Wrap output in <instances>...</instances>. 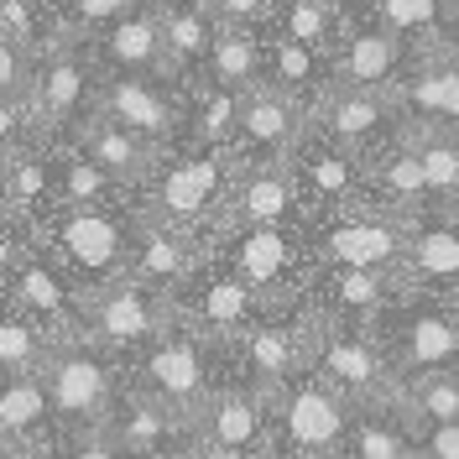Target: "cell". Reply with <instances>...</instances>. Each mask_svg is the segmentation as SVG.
<instances>
[{
	"mask_svg": "<svg viewBox=\"0 0 459 459\" xmlns=\"http://www.w3.org/2000/svg\"><path fill=\"white\" fill-rule=\"evenodd\" d=\"M31 131H37V120H31L27 94H16V100L0 94V157H11V152L31 146Z\"/></svg>",
	"mask_w": 459,
	"mask_h": 459,
	"instance_id": "cell-40",
	"label": "cell"
},
{
	"mask_svg": "<svg viewBox=\"0 0 459 459\" xmlns=\"http://www.w3.org/2000/svg\"><path fill=\"white\" fill-rule=\"evenodd\" d=\"M392 100H397L402 120L412 115V126H429V131L459 136V57H444L438 42L423 48L418 63L397 79Z\"/></svg>",
	"mask_w": 459,
	"mask_h": 459,
	"instance_id": "cell-21",
	"label": "cell"
},
{
	"mask_svg": "<svg viewBox=\"0 0 459 459\" xmlns=\"http://www.w3.org/2000/svg\"><path fill=\"white\" fill-rule=\"evenodd\" d=\"M172 324V303L162 287L136 282L131 272L115 277V282L84 292L79 303V334L94 340L100 350H110L115 360L120 355H136L142 344H152L162 329Z\"/></svg>",
	"mask_w": 459,
	"mask_h": 459,
	"instance_id": "cell-8",
	"label": "cell"
},
{
	"mask_svg": "<svg viewBox=\"0 0 459 459\" xmlns=\"http://www.w3.org/2000/svg\"><path fill=\"white\" fill-rule=\"evenodd\" d=\"M407 282L423 287V292H455L459 287V225L444 214H412L407 230Z\"/></svg>",
	"mask_w": 459,
	"mask_h": 459,
	"instance_id": "cell-26",
	"label": "cell"
},
{
	"mask_svg": "<svg viewBox=\"0 0 459 459\" xmlns=\"http://www.w3.org/2000/svg\"><path fill=\"white\" fill-rule=\"evenodd\" d=\"M53 344V329H42L37 318L16 314L0 303V376H22V371H37L42 355Z\"/></svg>",
	"mask_w": 459,
	"mask_h": 459,
	"instance_id": "cell-37",
	"label": "cell"
},
{
	"mask_svg": "<svg viewBox=\"0 0 459 459\" xmlns=\"http://www.w3.org/2000/svg\"><path fill=\"white\" fill-rule=\"evenodd\" d=\"M0 459H22V455H16V449H11V444H5V438H0Z\"/></svg>",
	"mask_w": 459,
	"mask_h": 459,
	"instance_id": "cell-47",
	"label": "cell"
},
{
	"mask_svg": "<svg viewBox=\"0 0 459 459\" xmlns=\"http://www.w3.org/2000/svg\"><path fill=\"white\" fill-rule=\"evenodd\" d=\"M397 126H402V110H397L392 94H371V89H329V100L318 105L308 131H318L324 142L344 146V152L366 168L376 152L397 136Z\"/></svg>",
	"mask_w": 459,
	"mask_h": 459,
	"instance_id": "cell-12",
	"label": "cell"
},
{
	"mask_svg": "<svg viewBox=\"0 0 459 459\" xmlns=\"http://www.w3.org/2000/svg\"><path fill=\"white\" fill-rule=\"evenodd\" d=\"M402 131H407V120H402ZM407 142H412L418 162H423L429 204H438V209L455 204L459 209V136H449V131H429V126H412Z\"/></svg>",
	"mask_w": 459,
	"mask_h": 459,
	"instance_id": "cell-35",
	"label": "cell"
},
{
	"mask_svg": "<svg viewBox=\"0 0 459 459\" xmlns=\"http://www.w3.org/2000/svg\"><path fill=\"white\" fill-rule=\"evenodd\" d=\"M199 84L230 89V94H246L251 84H261V27H225L220 22Z\"/></svg>",
	"mask_w": 459,
	"mask_h": 459,
	"instance_id": "cell-28",
	"label": "cell"
},
{
	"mask_svg": "<svg viewBox=\"0 0 459 459\" xmlns=\"http://www.w3.org/2000/svg\"><path fill=\"white\" fill-rule=\"evenodd\" d=\"M53 204H63V209H120V188L84 152H74V142H63L53 162Z\"/></svg>",
	"mask_w": 459,
	"mask_h": 459,
	"instance_id": "cell-32",
	"label": "cell"
},
{
	"mask_svg": "<svg viewBox=\"0 0 459 459\" xmlns=\"http://www.w3.org/2000/svg\"><path fill=\"white\" fill-rule=\"evenodd\" d=\"M194 438L199 444H220V449H266L272 438V402L251 392V386H214L209 402L194 418Z\"/></svg>",
	"mask_w": 459,
	"mask_h": 459,
	"instance_id": "cell-23",
	"label": "cell"
},
{
	"mask_svg": "<svg viewBox=\"0 0 459 459\" xmlns=\"http://www.w3.org/2000/svg\"><path fill=\"white\" fill-rule=\"evenodd\" d=\"M209 235L199 240V230H178V225H152V220H136V240H131V277L146 287H172L183 282L204 256H209Z\"/></svg>",
	"mask_w": 459,
	"mask_h": 459,
	"instance_id": "cell-24",
	"label": "cell"
},
{
	"mask_svg": "<svg viewBox=\"0 0 459 459\" xmlns=\"http://www.w3.org/2000/svg\"><path fill=\"white\" fill-rule=\"evenodd\" d=\"M340 459H412V438L392 407H355Z\"/></svg>",
	"mask_w": 459,
	"mask_h": 459,
	"instance_id": "cell-33",
	"label": "cell"
},
{
	"mask_svg": "<svg viewBox=\"0 0 459 459\" xmlns=\"http://www.w3.org/2000/svg\"><path fill=\"white\" fill-rule=\"evenodd\" d=\"M246 157L235 146H188V157H162L157 178L146 183V209L142 220L152 225H178V230H204L214 220V209L225 204L230 183L240 178Z\"/></svg>",
	"mask_w": 459,
	"mask_h": 459,
	"instance_id": "cell-3",
	"label": "cell"
},
{
	"mask_svg": "<svg viewBox=\"0 0 459 459\" xmlns=\"http://www.w3.org/2000/svg\"><path fill=\"white\" fill-rule=\"evenodd\" d=\"M412 459H418V455H412Z\"/></svg>",
	"mask_w": 459,
	"mask_h": 459,
	"instance_id": "cell-51",
	"label": "cell"
},
{
	"mask_svg": "<svg viewBox=\"0 0 459 459\" xmlns=\"http://www.w3.org/2000/svg\"><path fill=\"white\" fill-rule=\"evenodd\" d=\"M360 5H376V0H340V11H344V22H350V16H360Z\"/></svg>",
	"mask_w": 459,
	"mask_h": 459,
	"instance_id": "cell-45",
	"label": "cell"
},
{
	"mask_svg": "<svg viewBox=\"0 0 459 459\" xmlns=\"http://www.w3.org/2000/svg\"><path fill=\"white\" fill-rule=\"evenodd\" d=\"M209 355H214V340H199L194 329L168 324L152 344L136 350V376H131V381L142 386L146 397H157L183 429L194 433L199 407L209 402V392L220 386L214 371H209Z\"/></svg>",
	"mask_w": 459,
	"mask_h": 459,
	"instance_id": "cell-7",
	"label": "cell"
},
{
	"mask_svg": "<svg viewBox=\"0 0 459 459\" xmlns=\"http://www.w3.org/2000/svg\"><path fill=\"white\" fill-rule=\"evenodd\" d=\"M27 105L37 131H48V136L74 131L94 110V57H84L74 42H57L48 53H37Z\"/></svg>",
	"mask_w": 459,
	"mask_h": 459,
	"instance_id": "cell-10",
	"label": "cell"
},
{
	"mask_svg": "<svg viewBox=\"0 0 459 459\" xmlns=\"http://www.w3.org/2000/svg\"><path fill=\"white\" fill-rule=\"evenodd\" d=\"M100 429L110 433V444H120L131 459H178L183 444L194 438L162 402L146 397L136 381H120V392H115Z\"/></svg>",
	"mask_w": 459,
	"mask_h": 459,
	"instance_id": "cell-17",
	"label": "cell"
},
{
	"mask_svg": "<svg viewBox=\"0 0 459 459\" xmlns=\"http://www.w3.org/2000/svg\"><path fill=\"white\" fill-rule=\"evenodd\" d=\"M0 183H5V209H11V220H31V214H42V204L53 194V157L22 146V152L0 157Z\"/></svg>",
	"mask_w": 459,
	"mask_h": 459,
	"instance_id": "cell-36",
	"label": "cell"
},
{
	"mask_svg": "<svg viewBox=\"0 0 459 459\" xmlns=\"http://www.w3.org/2000/svg\"><path fill=\"white\" fill-rule=\"evenodd\" d=\"M48 455L53 459H131L120 444H110L105 429H57Z\"/></svg>",
	"mask_w": 459,
	"mask_h": 459,
	"instance_id": "cell-38",
	"label": "cell"
},
{
	"mask_svg": "<svg viewBox=\"0 0 459 459\" xmlns=\"http://www.w3.org/2000/svg\"><path fill=\"white\" fill-rule=\"evenodd\" d=\"M287 168L298 178V194L303 204H324V214H334V209H350V204H366V168L344 152V146L324 142L318 131H308L303 142L292 146V157H287Z\"/></svg>",
	"mask_w": 459,
	"mask_h": 459,
	"instance_id": "cell-20",
	"label": "cell"
},
{
	"mask_svg": "<svg viewBox=\"0 0 459 459\" xmlns=\"http://www.w3.org/2000/svg\"><path fill=\"white\" fill-rule=\"evenodd\" d=\"M308 136V115L298 100H287L282 89H272L266 79L240 94L235 110V152L246 162H287L292 146Z\"/></svg>",
	"mask_w": 459,
	"mask_h": 459,
	"instance_id": "cell-14",
	"label": "cell"
},
{
	"mask_svg": "<svg viewBox=\"0 0 459 459\" xmlns=\"http://www.w3.org/2000/svg\"><path fill=\"white\" fill-rule=\"evenodd\" d=\"M178 459H261V455L256 449H220V444H199V438H188Z\"/></svg>",
	"mask_w": 459,
	"mask_h": 459,
	"instance_id": "cell-44",
	"label": "cell"
},
{
	"mask_svg": "<svg viewBox=\"0 0 459 459\" xmlns=\"http://www.w3.org/2000/svg\"><path fill=\"white\" fill-rule=\"evenodd\" d=\"M0 303L5 308H16V314L37 318L42 329H79V303H84V292L68 282V272L57 266L48 251H37V240H31V251L16 261V272H11V282L0 287Z\"/></svg>",
	"mask_w": 459,
	"mask_h": 459,
	"instance_id": "cell-16",
	"label": "cell"
},
{
	"mask_svg": "<svg viewBox=\"0 0 459 459\" xmlns=\"http://www.w3.org/2000/svg\"><path fill=\"white\" fill-rule=\"evenodd\" d=\"M235 110H240V94L214 84H199L183 105V126H178V142L188 146H235Z\"/></svg>",
	"mask_w": 459,
	"mask_h": 459,
	"instance_id": "cell-34",
	"label": "cell"
},
{
	"mask_svg": "<svg viewBox=\"0 0 459 459\" xmlns=\"http://www.w3.org/2000/svg\"><path fill=\"white\" fill-rule=\"evenodd\" d=\"M314 287V308L318 318H334V324H376L407 292L402 272H360V266H329V272H308Z\"/></svg>",
	"mask_w": 459,
	"mask_h": 459,
	"instance_id": "cell-19",
	"label": "cell"
},
{
	"mask_svg": "<svg viewBox=\"0 0 459 459\" xmlns=\"http://www.w3.org/2000/svg\"><path fill=\"white\" fill-rule=\"evenodd\" d=\"M0 220H11V209H5V183H0Z\"/></svg>",
	"mask_w": 459,
	"mask_h": 459,
	"instance_id": "cell-48",
	"label": "cell"
},
{
	"mask_svg": "<svg viewBox=\"0 0 459 459\" xmlns=\"http://www.w3.org/2000/svg\"><path fill=\"white\" fill-rule=\"evenodd\" d=\"M344 22L334 5H318V0H277V11H272V22L261 31H272V37H282V42H298V48H308V53L329 57L334 53V42L344 37Z\"/></svg>",
	"mask_w": 459,
	"mask_h": 459,
	"instance_id": "cell-30",
	"label": "cell"
},
{
	"mask_svg": "<svg viewBox=\"0 0 459 459\" xmlns=\"http://www.w3.org/2000/svg\"><path fill=\"white\" fill-rule=\"evenodd\" d=\"M386 407L402 423H459V366L397 376V392Z\"/></svg>",
	"mask_w": 459,
	"mask_h": 459,
	"instance_id": "cell-29",
	"label": "cell"
},
{
	"mask_svg": "<svg viewBox=\"0 0 459 459\" xmlns=\"http://www.w3.org/2000/svg\"><path fill=\"white\" fill-rule=\"evenodd\" d=\"M22 459H53V455H48V449H42V455H22Z\"/></svg>",
	"mask_w": 459,
	"mask_h": 459,
	"instance_id": "cell-49",
	"label": "cell"
},
{
	"mask_svg": "<svg viewBox=\"0 0 459 459\" xmlns=\"http://www.w3.org/2000/svg\"><path fill=\"white\" fill-rule=\"evenodd\" d=\"M272 418L287 444V459H340L355 407L334 386H324L314 371H303L272 397Z\"/></svg>",
	"mask_w": 459,
	"mask_h": 459,
	"instance_id": "cell-9",
	"label": "cell"
},
{
	"mask_svg": "<svg viewBox=\"0 0 459 459\" xmlns=\"http://www.w3.org/2000/svg\"><path fill=\"white\" fill-rule=\"evenodd\" d=\"M209 256L225 266L230 277L256 292L261 314H277L282 298H303L308 287V251L303 240L292 235V225H240V230H225L214 235Z\"/></svg>",
	"mask_w": 459,
	"mask_h": 459,
	"instance_id": "cell-5",
	"label": "cell"
},
{
	"mask_svg": "<svg viewBox=\"0 0 459 459\" xmlns=\"http://www.w3.org/2000/svg\"><path fill=\"white\" fill-rule=\"evenodd\" d=\"M407 42H397L381 27H344V37L329 53V79L334 89H371V94H392L397 79L407 74Z\"/></svg>",
	"mask_w": 459,
	"mask_h": 459,
	"instance_id": "cell-22",
	"label": "cell"
},
{
	"mask_svg": "<svg viewBox=\"0 0 459 459\" xmlns=\"http://www.w3.org/2000/svg\"><path fill=\"white\" fill-rule=\"evenodd\" d=\"M407 230L412 220L381 204H350L324 214V225L308 230V272L329 266H360V272H402L407 266ZM407 277V272H402Z\"/></svg>",
	"mask_w": 459,
	"mask_h": 459,
	"instance_id": "cell-4",
	"label": "cell"
},
{
	"mask_svg": "<svg viewBox=\"0 0 459 459\" xmlns=\"http://www.w3.org/2000/svg\"><path fill=\"white\" fill-rule=\"evenodd\" d=\"M89 48H94V63L105 74H131V79H168V57H162V22H157V5L152 0H136L126 5L115 22L89 31Z\"/></svg>",
	"mask_w": 459,
	"mask_h": 459,
	"instance_id": "cell-15",
	"label": "cell"
},
{
	"mask_svg": "<svg viewBox=\"0 0 459 459\" xmlns=\"http://www.w3.org/2000/svg\"><path fill=\"white\" fill-rule=\"evenodd\" d=\"M152 5H209V0H152Z\"/></svg>",
	"mask_w": 459,
	"mask_h": 459,
	"instance_id": "cell-46",
	"label": "cell"
},
{
	"mask_svg": "<svg viewBox=\"0 0 459 459\" xmlns=\"http://www.w3.org/2000/svg\"><path fill=\"white\" fill-rule=\"evenodd\" d=\"M0 438H5L16 455H42V449H53L57 418H53V402L42 392V376L37 371L0 376Z\"/></svg>",
	"mask_w": 459,
	"mask_h": 459,
	"instance_id": "cell-25",
	"label": "cell"
},
{
	"mask_svg": "<svg viewBox=\"0 0 459 459\" xmlns=\"http://www.w3.org/2000/svg\"><path fill=\"white\" fill-rule=\"evenodd\" d=\"M68 136H74V152H84L120 194L146 188L157 178V168H162V157H168V146L146 142V136H136V131H126V126H115V120H105V115H94V110Z\"/></svg>",
	"mask_w": 459,
	"mask_h": 459,
	"instance_id": "cell-18",
	"label": "cell"
},
{
	"mask_svg": "<svg viewBox=\"0 0 459 459\" xmlns=\"http://www.w3.org/2000/svg\"><path fill=\"white\" fill-rule=\"evenodd\" d=\"M126 5H136V0H53V11H57V22H63V31H94V27H105V22H115Z\"/></svg>",
	"mask_w": 459,
	"mask_h": 459,
	"instance_id": "cell-39",
	"label": "cell"
},
{
	"mask_svg": "<svg viewBox=\"0 0 459 459\" xmlns=\"http://www.w3.org/2000/svg\"><path fill=\"white\" fill-rule=\"evenodd\" d=\"M31 251V220H0V287L11 282L16 261Z\"/></svg>",
	"mask_w": 459,
	"mask_h": 459,
	"instance_id": "cell-43",
	"label": "cell"
},
{
	"mask_svg": "<svg viewBox=\"0 0 459 459\" xmlns=\"http://www.w3.org/2000/svg\"><path fill=\"white\" fill-rule=\"evenodd\" d=\"M94 115H105L115 126L136 131L146 142L172 146L183 126V94L168 79H131V74H105V84L94 89Z\"/></svg>",
	"mask_w": 459,
	"mask_h": 459,
	"instance_id": "cell-13",
	"label": "cell"
},
{
	"mask_svg": "<svg viewBox=\"0 0 459 459\" xmlns=\"http://www.w3.org/2000/svg\"><path fill=\"white\" fill-rule=\"evenodd\" d=\"M418 459H459V423H407Z\"/></svg>",
	"mask_w": 459,
	"mask_h": 459,
	"instance_id": "cell-41",
	"label": "cell"
},
{
	"mask_svg": "<svg viewBox=\"0 0 459 459\" xmlns=\"http://www.w3.org/2000/svg\"><path fill=\"white\" fill-rule=\"evenodd\" d=\"M308 371L334 386L350 407H386L397 392V376L386 366L381 344L366 324H334L308 308Z\"/></svg>",
	"mask_w": 459,
	"mask_h": 459,
	"instance_id": "cell-6",
	"label": "cell"
},
{
	"mask_svg": "<svg viewBox=\"0 0 459 459\" xmlns=\"http://www.w3.org/2000/svg\"><path fill=\"white\" fill-rule=\"evenodd\" d=\"M303 194H298V178L287 162H246L240 178L230 183L225 204L214 209V220L204 225V235H225L240 225H298L303 220Z\"/></svg>",
	"mask_w": 459,
	"mask_h": 459,
	"instance_id": "cell-11",
	"label": "cell"
},
{
	"mask_svg": "<svg viewBox=\"0 0 459 459\" xmlns=\"http://www.w3.org/2000/svg\"><path fill=\"white\" fill-rule=\"evenodd\" d=\"M37 376H42V392L53 402L57 429H100L115 392H120V381H126L110 350H100L94 340H84L79 329L53 334Z\"/></svg>",
	"mask_w": 459,
	"mask_h": 459,
	"instance_id": "cell-2",
	"label": "cell"
},
{
	"mask_svg": "<svg viewBox=\"0 0 459 459\" xmlns=\"http://www.w3.org/2000/svg\"><path fill=\"white\" fill-rule=\"evenodd\" d=\"M157 22H162V57H168L172 84H194L220 22L209 16V5H157Z\"/></svg>",
	"mask_w": 459,
	"mask_h": 459,
	"instance_id": "cell-27",
	"label": "cell"
},
{
	"mask_svg": "<svg viewBox=\"0 0 459 459\" xmlns=\"http://www.w3.org/2000/svg\"><path fill=\"white\" fill-rule=\"evenodd\" d=\"M31 68H37V53H27V48H16V42L0 37V94L5 100H16V94L31 89Z\"/></svg>",
	"mask_w": 459,
	"mask_h": 459,
	"instance_id": "cell-42",
	"label": "cell"
},
{
	"mask_svg": "<svg viewBox=\"0 0 459 459\" xmlns=\"http://www.w3.org/2000/svg\"><path fill=\"white\" fill-rule=\"evenodd\" d=\"M37 220H42V230L31 235L37 251H48L79 292H94V287L126 277L131 240H136V220L126 209H63V204H53Z\"/></svg>",
	"mask_w": 459,
	"mask_h": 459,
	"instance_id": "cell-1",
	"label": "cell"
},
{
	"mask_svg": "<svg viewBox=\"0 0 459 459\" xmlns=\"http://www.w3.org/2000/svg\"><path fill=\"white\" fill-rule=\"evenodd\" d=\"M318 5H334V11H340V0H318ZM340 16H344V11H340Z\"/></svg>",
	"mask_w": 459,
	"mask_h": 459,
	"instance_id": "cell-50",
	"label": "cell"
},
{
	"mask_svg": "<svg viewBox=\"0 0 459 459\" xmlns=\"http://www.w3.org/2000/svg\"><path fill=\"white\" fill-rule=\"evenodd\" d=\"M376 27L392 31L397 42H423V48H433V42H444V31H449V22H459V0H376Z\"/></svg>",
	"mask_w": 459,
	"mask_h": 459,
	"instance_id": "cell-31",
	"label": "cell"
}]
</instances>
